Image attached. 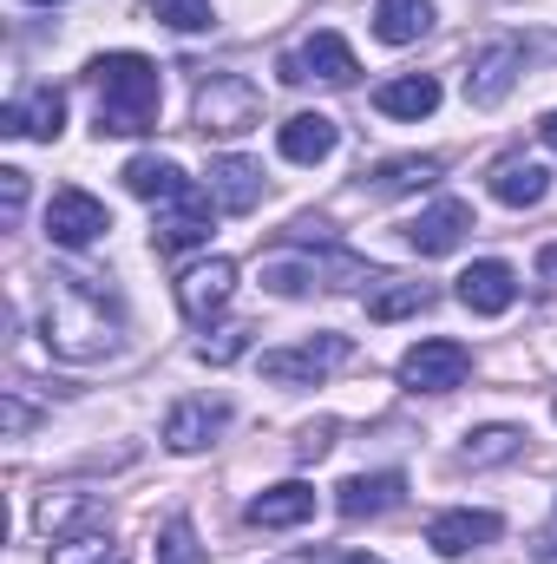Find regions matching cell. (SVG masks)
<instances>
[{"instance_id": "obj_1", "label": "cell", "mask_w": 557, "mask_h": 564, "mask_svg": "<svg viewBox=\"0 0 557 564\" xmlns=\"http://www.w3.org/2000/svg\"><path fill=\"white\" fill-rule=\"evenodd\" d=\"M40 341L59 361H106L125 341V302L106 276L53 270L40 289Z\"/></svg>"}, {"instance_id": "obj_2", "label": "cell", "mask_w": 557, "mask_h": 564, "mask_svg": "<svg viewBox=\"0 0 557 564\" xmlns=\"http://www.w3.org/2000/svg\"><path fill=\"white\" fill-rule=\"evenodd\" d=\"M92 86H99V139H139L157 126L164 79L144 53H99Z\"/></svg>"}, {"instance_id": "obj_3", "label": "cell", "mask_w": 557, "mask_h": 564, "mask_svg": "<svg viewBox=\"0 0 557 564\" xmlns=\"http://www.w3.org/2000/svg\"><path fill=\"white\" fill-rule=\"evenodd\" d=\"M190 119H197L204 139H243V132L263 126V93H256V79H243V73H204Z\"/></svg>"}, {"instance_id": "obj_4", "label": "cell", "mask_w": 557, "mask_h": 564, "mask_svg": "<svg viewBox=\"0 0 557 564\" xmlns=\"http://www.w3.org/2000/svg\"><path fill=\"white\" fill-rule=\"evenodd\" d=\"M348 355H354L348 335H308V341H295V348H270V355H263V381H276V388H315V381H328Z\"/></svg>"}, {"instance_id": "obj_5", "label": "cell", "mask_w": 557, "mask_h": 564, "mask_svg": "<svg viewBox=\"0 0 557 564\" xmlns=\"http://www.w3.org/2000/svg\"><path fill=\"white\" fill-rule=\"evenodd\" d=\"M276 73L288 79V86H308V79H321V86H348L354 73H361V59H354V46L341 40V33H308L295 53H282L276 59Z\"/></svg>"}, {"instance_id": "obj_6", "label": "cell", "mask_w": 557, "mask_h": 564, "mask_svg": "<svg viewBox=\"0 0 557 564\" xmlns=\"http://www.w3.org/2000/svg\"><path fill=\"white\" fill-rule=\"evenodd\" d=\"M112 230V210L92 197V191H53V204H46V237L59 243V250H86V243H99Z\"/></svg>"}, {"instance_id": "obj_7", "label": "cell", "mask_w": 557, "mask_h": 564, "mask_svg": "<svg viewBox=\"0 0 557 564\" xmlns=\"http://www.w3.org/2000/svg\"><path fill=\"white\" fill-rule=\"evenodd\" d=\"M106 519V492L92 486H46L40 506H33V525L59 545V539H79V525H99Z\"/></svg>"}, {"instance_id": "obj_8", "label": "cell", "mask_w": 557, "mask_h": 564, "mask_svg": "<svg viewBox=\"0 0 557 564\" xmlns=\"http://www.w3.org/2000/svg\"><path fill=\"white\" fill-rule=\"evenodd\" d=\"M466 375H472V355L459 341H419V348H407V361H401V381L414 394H452Z\"/></svg>"}, {"instance_id": "obj_9", "label": "cell", "mask_w": 557, "mask_h": 564, "mask_svg": "<svg viewBox=\"0 0 557 564\" xmlns=\"http://www.w3.org/2000/svg\"><path fill=\"white\" fill-rule=\"evenodd\" d=\"M59 132H66V93H59V86H33V93L7 99V112H0V139L53 144Z\"/></svg>"}, {"instance_id": "obj_10", "label": "cell", "mask_w": 557, "mask_h": 564, "mask_svg": "<svg viewBox=\"0 0 557 564\" xmlns=\"http://www.w3.org/2000/svg\"><path fill=\"white\" fill-rule=\"evenodd\" d=\"M210 191H184V197H171V204H157V230H151V243L164 250V257H177V250H197L204 237H210Z\"/></svg>"}, {"instance_id": "obj_11", "label": "cell", "mask_w": 557, "mask_h": 564, "mask_svg": "<svg viewBox=\"0 0 557 564\" xmlns=\"http://www.w3.org/2000/svg\"><path fill=\"white\" fill-rule=\"evenodd\" d=\"M230 295H237V263H230V257L190 263V270L177 276V308H184V322H210L217 308H230Z\"/></svg>"}, {"instance_id": "obj_12", "label": "cell", "mask_w": 557, "mask_h": 564, "mask_svg": "<svg viewBox=\"0 0 557 564\" xmlns=\"http://www.w3.org/2000/svg\"><path fill=\"white\" fill-rule=\"evenodd\" d=\"M223 426H230V401L190 394V401H177V408L164 414V446H171V453H204Z\"/></svg>"}, {"instance_id": "obj_13", "label": "cell", "mask_w": 557, "mask_h": 564, "mask_svg": "<svg viewBox=\"0 0 557 564\" xmlns=\"http://www.w3.org/2000/svg\"><path fill=\"white\" fill-rule=\"evenodd\" d=\"M499 532H505L499 512H472V506H459V512H439V519L426 525V545H433L439 558H466V552L492 545Z\"/></svg>"}, {"instance_id": "obj_14", "label": "cell", "mask_w": 557, "mask_h": 564, "mask_svg": "<svg viewBox=\"0 0 557 564\" xmlns=\"http://www.w3.org/2000/svg\"><path fill=\"white\" fill-rule=\"evenodd\" d=\"M518 66H525V46H518V40H492V46L472 59V73H466V99H472V106H499V99L512 93Z\"/></svg>"}, {"instance_id": "obj_15", "label": "cell", "mask_w": 557, "mask_h": 564, "mask_svg": "<svg viewBox=\"0 0 557 564\" xmlns=\"http://www.w3.org/2000/svg\"><path fill=\"white\" fill-rule=\"evenodd\" d=\"M472 230V204H459V197H439L433 210H419L414 224H407V243H414L419 257H446V250H459V237Z\"/></svg>"}, {"instance_id": "obj_16", "label": "cell", "mask_w": 557, "mask_h": 564, "mask_svg": "<svg viewBox=\"0 0 557 564\" xmlns=\"http://www.w3.org/2000/svg\"><path fill=\"white\" fill-rule=\"evenodd\" d=\"M401 492H407L401 473H354V479L335 486V512L341 519H381V512L401 506Z\"/></svg>"}, {"instance_id": "obj_17", "label": "cell", "mask_w": 557, "mask_h": 564, "mask_svg": "<svg viewBox=\"0 0 557 564\" xmlns=\"http://www.w3.org/2000/svg\"><path fill=\"white\" fill-rule=\"evenodd\" d=\"M472 315H505L512 302H518V276H512V263H499V257H485V263H472L459 289H452Z\"/></svg>"}, {"instance_id": "obj_18", "label": "cell", "mask_w": 557, "mask_h": 564, "mask_svg": "<svg viewBox=\"0 0 557 564\" xmlns=\"http://www.w3.org/2000/svg\"><path fill=\"white\" fill-rule=\"evenodd\" d=\"M210 197H217V210L250 217L263 204V164H250V158H210Z\"/></svg>"}, {"instance_id": "obj_19", "label": "cell", "mask_w": 557, "mask_h": 564, "mask_svg": "<svg viewBox=\"0 0 557 564\" xmlns=\"http://www.w3.org/2000/svg\"><path fill=\"white\" fill-rule=\"evenodd\" d=\"M308 519H315V486H302V479L250 499V525H263V532H288V525H308Z\"/></svg>"}, {"instance_id": "obj_20", "label": "cell", "mask_w": 557, "mask_h": 564, "mask_svg": "<svg viewBox=\"0 0 557 564\" xmlns=\"http://www.w3.org/2000/svg\"><path fill=\"white\" fill-rule=\"evenodd\" d=\"M545 191H551V171L545 164H532V158H499L492 164V197L499 204L532 210V204H545Z\"/></svg>"}, {"instance_id": "obj_21", "label": "cell", "mask_w": 557, "mask_h": 564, "mask_svg": "<svg viewBox=\"0 0 557 564\" xmlns=\"http://www.w3.org/2000/svg\"><path fill=\"white\" fill-rule=\"evenodd\" d=\"M335 139H341V132H335L328 112H295V119L276 132V144H282L288 164H321V158L335 151Z\"/></svg>"}, {"instance_id": "obj_22", "label": "cell", "mask_w": 557, "mask_h": 564, "mask_svg": "<svg viewBox=\"0 0 557 564\" xmlns=\"http://www.w3.org/2000/svg\"><path fill=\"white\" fill-rule=\"evenodd\" d=\"M321 276H335V289H348V282L361 276V263L354 257H335V263H288V257H276V263H263V282L276 295H302V289H315Z\"/></svg>"}, {"instance_id": "obj_23", "label": "cell", "mask_w": 557, "mask_h": 564, "mask_svg": "<svg viewBox=\"0 0 557 564\" xmlns=\"http://www.w3.org/2000/svg\"><path fill=\"white\" fill-rule=\"evenodd\" d=\"M374 106H381L387 119H426V112L439 106V79H433V73H401V79H387V86L374 93Z\"/></svg>"}, {"instance_id": "obj_24", "label": "cell", "mask_w": 557, "mask_h": 564, "mask_svg": "<svg viewBox=\"0 0 557 564\" xmlns=\"http://www.w3.org/2000/svg\"><path fill=\"white\" fill-rule=\"evenodd\" d=\"M439 158H387V164H374L368 171V191L374 197H407V191H426V184H439Z\"/></svg>"}, {"instance_id": "obj_25", "label": "cell", "mask_w": 557, "mask_h": 564, "mask_svg": "<svg viewBox=\"0 0 557 564\" xmlns=\"http://www.w3.org/2000/svg\"><path fill=\"white\" fill-rule=\"evenodd\" d=\"M125 184H132V197H144V204H171V197L190 191V177L171 158H132L125 164Z\"/></svg>"}, {"instance_id": "obj_26", "label": "cell", "mask_w": 557, "mask_h": 564, "mask_svg": "<svg viewBox=\"0 0 557 564\" xmlns=\"http://www.w3.org/2000/svg\"><path fill=\"white\" fill-rule=\"evenodd\" d=\"M433 26V0H374V33L387 46H414Z\"/></svg>"}, {"instance_id": "obj_27", "label": "cell", "mask_w": 557, "mask_h": 564, "mask_svg": "<svg viewBox=\"0 0 557 564\" xmlns=\"http://www.w3.org/2000/svg\"><path fill=\"white\" fill-rule=\"evenodd\" d=\"M525 453V426H479L466 433V466H505Z\"/></svg>"}, {"instance_id": "obj_28", "label": "cell", "mask_w": 557, "mask_h": 564, "mask_svg": "<svg viewBox=\"0 0 557 564\" xmlns=\"http://www.w3.org/2000/svg\"><path fill=\"white\" fill-rule=\"evenodd\" d=\"M426 302H433L426 282H387V289L368 302V315H374V322H401V315H419Z\"/></svg>"}, {"instance_id": "obj_29", "label": "cell", "mask_w": 557, "mask_h": 564, "mask_svg": "<svg viewBox=\"0 0 557 564\" xmlns=\"http://www.w3.org/2000/svg\"><path fill=\"white\" fill-rule=\"evenodd\" d=\"M53 564H132L112 539H99V532H79V539H59L53 545Z\"/></svg>"}, {"instance_id": "obj_30", "label": "cell", "mask_w": 557, "mask_h": 564, "mask_svg": "<svg viewBox=\"0 0 557 564\" xmlns=\"http://www.w3.org/2000/svg\"><path fill=\"white\" fill-rule=\"evenodd\" d=\"M144 13L151 20H164V26H177V33H204L217 13H210V0H144Z\"/></svg>"}, {"instance_id": "obj_31", "label": "cell", "mask_w": 557, "mask_h": 564, "mask_svg": "<svg viewBox=\"0 0 557 564\" xmlns=\"http://www.w3.org/2000/svg\"><path fill=\"white\" fill-rule=\"evenodd\" d=\"M157 564H204V545H197L190 519H171V525L157 532Z\"/></svg>"}, {"instance_id": "obj_32", "label": "cell", "mask_w": 557, "mask_h": 564, "mask_svg": "<svg viewBox=\"0 0 557 564\" xmlns=\"http://www.w3.org/2000/svg\"><path fill=\"white\" fill-rule=\"evenodd\" d=\"M335 446V421H315V426H302V440H295V459L308 466V459H321Z\"/></svg>"}, {"instance_id": "obj_33", "label": "cell", "mask_w": 557, "mask_h": 564, "mask_svg": "<svg viewBox=\"0 0 557 564\" xmlns=\"http://www.w3.org/2000/svg\"><path fill=\"white\" fill-rule=\"evenodd\" d=\"M0 210H7V224L26 210V171H13V164L0 171Z\"/></svg>"}, {"instance_id": "obj_34", "label": "cell", "mask_w": 557, "mask_h": 564, "mask_svg": "<svg viewBox=\"0 0 557 564\" xmlns=\"http://www.w3.org/2000/svg\"><path fill=\"white\" fill-rule=\"evenodd\" d=\"M243 348H250V328H230V335H217V341H204L197 355H204V361H237Z\"/></svg>"}, {"instance_id": "obj_35", "label": "cell", "mask_w": 557, "mask_h": 564, "mask_svg": "<svg viewBox=\"0 0 557 564\" xmlns=\"http://www.w3.org/2000/svg\"><path fill=\"white\" fill-rule=\"evenodd\" d=\"M276 564H381V558H368V552H288V558H276Z\"/></svg>"}, {"instance_id": "obj_36", "label": "cell", "mask_w": 557, "mask_h": 564, "mask_svg": "<svg viewBox=\"0 0 557 564\" xmlns=\"http://www.w3.org/2000/svg\"><path fill=\"white\" fill-rule=\"evenodd\" d=\"M0 426H7V433H26V426H33V408L20 401V388H7V408H0Z\"/></svg>"}, {"instance_id": "obj_37", "label": "cell", "mask_w": 557, "mask_h": 564, "mask_svg": "<svg viewBox=\"0 0 557 564\" xmlns=\"http://www.w3.org/2000/svg\"><path fill=\"white\" fill-rule=\"evenodd\" d=\"M538 276H551V282H557V243L545 250V257H538Z\"/></svg>"}, {"instance_id": "obj_38", "label": "cell", "mask_w": 557, "mask_h": 564, "mask_svg": "<svg viewBox=\"0 0 557 564\" xmlns=\"http://www.w3.org/2000/svg\"><path fill=\"white\" fill-rule=\"evenodd\" d=\"M538 139H545V144H551V151H557V112H551V119H545V126H538Z\"/></svg>"}, {"instance_id": "obj_39", "label": "cell", "mask_w": 557, "mask_h": 564, "mask_svg": "<svg viewBox=\"0 0 557 564\" xmlns=\"http://www.w3.org/2000/svg\"><path fill=\"white\" fill-rule=\"evenodd\" d=\"M33 7H53V0H33Z\"/></svg>"}]
</instances>
